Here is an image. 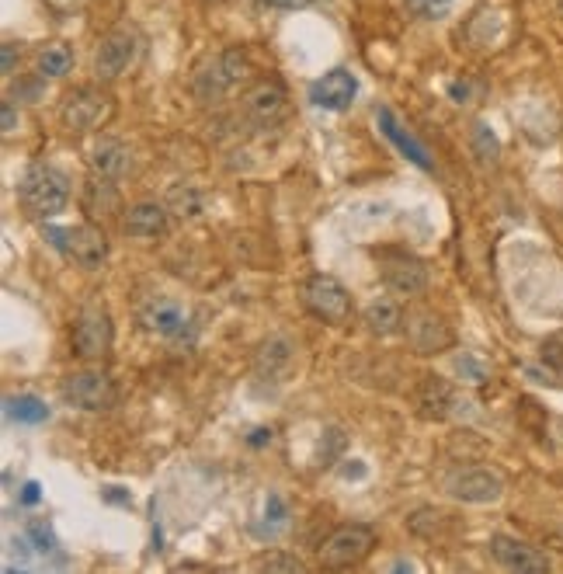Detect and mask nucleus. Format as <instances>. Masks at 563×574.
<instances>
[{
  "instance_id": "nucleus-1",
  "label": "nucleus",
  "mask_w": 563,
  "mask_h": 574,
  "mask_svg": "<svg viewBox=\"0 0 563 574\" xmlns=\"http://www.w3.org/2000/svg\"><path fill=\"white\" fill-rule=\"evenodd\" d=\"M18 199L32 220H49V216L63 213L70 202V181L53 164H32L21 174Z\"/></svg>"
},
{
  "instance_id": "nucleus-2",
  "label": "nucleus",
  "mask_w": 563,
  "mask_h": 574,
  "mask_svg": "<svg viewBox=\"0 0 563 574\" xmlns=\"http://www.w3.org/2000/svg\"><path fill=\"white\" fill-rule=\"evenodd\" d=\"M46 241L56 247L73 265L87 268H101V261L108 258V237L101 227L94 223H80V227H46Z\"/></svg>"
},
{
  "instance_id": "nucleus-3",
  "label": "nucleus",
  "mask_w": 563,
  "mask_h": 574,
  "mask_svg": "<svg viewBox=\"0 0 563 574\" xmlns=\"http://www.w3.org/2000/svg\"><path fill=\"white\" fill-rule=\"evenodd\" d=\"M244 77H247V56L240 49H223V53L199 63V70L192 74V91L199 101H216L223 94H230Z\"/></svg>"
},
{
  "instance_id": "nucleus-4",
  "label": "nucleus",
  "mask_w": 563,
  "mask_h": 574,
  "mask_svg": "<svg viewBox=\"0 0 563 574\" xmlns=\"http://www.w3.org/2000/svg\"><path fill=\"white\" fill-rule=\"evenodd\" d=\"M112 115H115L112 94L98 91V87H77V91L63 98V108H60L63 129H67V133H77V136L101 129Z\"/></svg>"
},
{
  "instance_id": "nucleus-5",
  "label": "nucleus",
  "mask_w": 563,
  "mask_h": 574,
  "mask_svg": "<svg viewBox=\"0 0 563 574\" xmlns=\"http://www.w3.org/2000/svg\"><path fill=\"white\" fill-rule=\"evenodd\" d=\"M303 303L306 310L324 324H345L348 317H352V296H348V289L341 286L334 275H324V272L310 275V279L303 282Z\"/></svg>"
},
{
  "instance_id": "nucleus-6",
  "label": "nucleus",
  "mask_w": 563,
  "mask_h": 574,
  "mask_svg": "<svg viewBox=\"0 0 563 574\" xmlns=\"http://www.w3.org/2000/svg\"><path fill=\"white\" fill-rule=\"evenodd\" d=\"M376 550V533H372L369 526H341L334 529L331 536L324 540V547H320V564L324 568H355V564H362L365 557Z\"/></svg>"
},
{
  "instance_id": "nucleus-7",
  "label": "nucleus",
  "mask_w": 563,
  "mask_h": 574,
  "mask_svg": "<svg viewBox=\"0 0 563 574\" xmlns=\"http://www.w3.org/2000/svg\"><path fill=\"white\" fill-rule=\"evenodd\" d=\"M63 401L87 414H98V411L112 408L115 383L105 369H80V373H73L63 380Z\"/></svg>"
},
{
  "instance_id": "nucleus-8",
  "label": "nucleus",
  "mask_w": 563,
  "mask_h": 574,
  "mask_svg": "<svg viewBox=\"0 0 563 574\" xmlns=\"http://www.w3.org/2000/svg\"><path fill=\"white\" fill-rule=\"evenodd\" d=\"M445 494L463 505H494L504 498V481L484 467H456L445 477Z\"/></svg>"
},
{
  "instance_id": "nucleus-9",
  "label": "nucleus",
  "mask_w": 563,
  "mask_h": 574,
  "mask_svg": "<svg viewBox=\"0 0 563 574\" xmlns=\"http://www.w3.org/2000/svg\"><path fill=\"white\" fill-rule=\"evenodd\" d=\"M136 56H140V39H136V32L115 28V32H108L105 39L98 42L94 74H98L101 81H119V77L136 63Z\"/></svg>"
},
{
  "instance_id": "nucleus-10",
  "label": "nucleus",
  "mask_w": 563,
  "mask_h": 574,
  "mask_svg": "<svg viewBox=\"0 0 563 574\" xmlns=\"http://www.w3.org/2000/svg\"><path fill=\"white\" fill-rule=\"evenodd\" d=\"M112 317L101 307H87L73 324V352L84 362H98L112 348Z\"/></svg>"
},
{
  "instance_id": "nucleus-11",
  "label": "nucleus",
  "mask_w": 563,
  "mask_h": 574,
  "mask_svg": "<svg viewBox=\"0 0 563 574\" xmlns=\"http://www.w3.org/2000/svg\"><path fill=\"white\" fill-rule=\"evenodd\" d=\"M140 321L150 334H157V338H164V341H178V345L195 334L192 317L181 310V303L167 300V296H153V300H146L143 310H140Z\"/></svg>"
},
{
  "instance_id": "nucleus-12",
  "label": "nucleus",
  "mask_w": 563,
  "mask_h": 574,
  "mask_svg": "<svg viewBox=\"0 0 563 574\" xmlns=\"http://www.w3.org/2000/svg\"><path fill=\"white\" fill-rule=\"evenodd\" d=\"M240 105H244V115L254 129H275V126H282L285 115H289V98H285L282 84H275V81L254 84L251 91L244 94Z\"/></svg>"
},
{
  "instance_id": "nucleus-13",
  "label": "nucleus",
  "mask_w": 563,
  "mask_h": 574,
  "mask_svg": "<svg viewBox=\"0 0 563 574\" xmlns=\"http://www.w3.org/2000/svg\"><path fill=\"white\" fill-rule=\"evenodd\" d=\"M491 554L504 571H515V574H546L553 568L543 550L525 540H515V536H494Z\"/></svg>"
},
{
  "instance_id": "nucleus-14",
  "label": "nucleus",
  "mask_w": 563,
  "mask_h": 574,
  "mask_svg": "<svg viewBox=\"0 0 563 574\" xmlns=\"http://www.w3.org/2000/svg\"><path fill=\"white\" fill-rule=\"evenodd\" d=\"M358 94V81L352 70H327L324 77H317V81L310 84V101L317 108H324V112H345V108H352Z\"/></svg>"
},
{
  "instance_id": "nucleus-15",
  "label": "nucleus",
  "mask_w": 563,
  "mask_h": 574,
  "mask_svg": "<svg viewBox=\"0 0 563 574\" xmlns=\"http://www.w3.org/2000/svg\"><path fill=\"white\" fill-rule=\"evenodd\" d=\"M407 338H411L414 352L435 355L452 345V328L435 310H414V314H407Z\"/></svg>"
},
{
  "instance_id": "nucleus-16",
  "label": "nucleus",
  "mask_w": 563,
  "mask_h": 574,
  "mask_svg": "<svg viewBox=\"0 0 563 574\" xmlns=\"http://www.w3.org/2000/svg\"><path fill=\"white\" fill-rule=\"evenodd\" d=\"M296 366V345L285 334H268L258 348H254V369H258L265 380H282L292 373Z\"/></svg>"
},
{
  "instance_id": "nucleus-17",
  "label": "nucleus",
  "mask_w": 563,
  "mask_h": 574,
  "mask_svg": "<svg viewBox=\"0 0 563 574\" xmlns=\"http://www.w3.org/2000/svg\"><path fill=\"white\" fill-rule=\"evenodd\" d=\"M383 282L397 296H421L428 289V268L418 258H390L383 265Z\"/></svg>"
},
{
  "instance_id": "nucleus-18",
  "label": "nucleus",
  "mask_w": 563,
  "mask_h": 574,
  "mask_svg": "<svg viewBox=\"0 0 563 574\" xmlns=\"http://www.w3.org/2000/svg\"><path fill=\"white\" fill-rule=\"evenodd\" d=\"M122 230L133 241H157V237L167 234V209L157 206V202H136V206L126 209Z\"/></svg>"
},
{
  "instance_id": "nucleus-19",
  "label": "nucleus",
  "mask_w": 563,
  "mask_h": 574,
  "mask_svg": "<svg viewBox=\"0 0 563 574\" xmlns=\"http://www.w3.org/2000/svg\"><path fill=\"white\" fill-rule=\"evenodd\" d=\"M459 394L442 380V376H424L421 387H418V411L428 421H442L456 411Z\"/></svg>"
},
{
  "instance_id": "nucleus-20",
  "label": "nucleus",
  "mask_w": 563,
  "mask_h": 574,
  "mask_svg": "<svg viewBox=\"0 0 563 574\" xmlns=\"http://www.w3.org/2000/svg\"><path fill=\"white\" fill-rule=\"evenodd\" d=\"M91 171L101 174V178H126L133 171V154H129L126 143L119 140H101L98 147L91 150Z\"/></svg>"
},
{
  "instance_id": "nucleus-21",
  "label": "nucleus",
  "mask_w": 563,
  "mask_h": 574,
  "mask_svg": "<svg viewBox=\"0 0 563 574\" xmlns=\"http://www.w3.org/2000/svg\"><path fill=\"white\" fill-rule=\"evenodd\" d=\"M362 321L376 338H390V334L404 328V310H400V303L390 300V296H376V300L365 303Z\"/></svg>"
},
{
  "instance_id": "nucleus-22",
  "label": "nucleus",
  "mask_w": 563,
  "mask_h": 574,
  "mask_svg": "<svg viewBox=\"0 0 563 574\" xmlns=\"http://www.w3.org/2000/svg\"><path fill=\"white\" fill-rule=\"evenodd\" d=\"M167 209H171L178 220H199L202 209H206V195L195 185H174L167 195Z\"/></svg>"
},
{
  "instance_id": "nucleus-23",
  "label": "nucleus",
  "mask_w": 563,
  "mask_h": 574,
  "mask_svg": "<svg viewBox=\"0 0 563 574\" xmlns=\"http://www.w3.org/2000/svg\"><path fill=\"white\" fill-rule=\"evenodd\" d=\"M4 411H7V418L18 421V425H42V421L49 418V408L39 401V397H32V394L7 397V401H4Z\"/></svg>"
},
{
  "instance_id": "nucleus-24",
  "label": "nucleus",
  "mask_w": 563,
  "mask_h": 574,
  "mask_svg": "<svg viewBox=\"0 0 563 574\" xmlns=\"http://www.w3.org/2000/svg\"><path fill=\"white\" fill-rule=\"evenodd\" d=\"M379 126H383L386 140H393L400 150H404V154H411V161H418L421 167H431L428 154H424V150L418 147V143H414L411 136H407L404 129L397 126V119H393V112H386V108H383V112H379Z\"/></svg>"
},
{
  "instance_id": "nucleus-25",
  "label": "nucleus",
  "mask_w": 563,
  "mask_h": 574,
  "mask_svg": "<svg viewBox=\"0 0 563 574\" xmlns=\"http://www.w3.org/2000/svg\"><path fill=\"white\" fill-rule=\"evenodd\" d=\"M70 67H73V56L67 46H60V42H53V46H46L39 53V70L46 77H63Z\"/></svg>"
},
{
  "instance_id": "nucleus-26",
  "label": "nucleus",
  "mask_w": 563,
  "mask_h": 574,
  "mask_svg": "<svg viewBox=\"0 0 563 574\" xmlns=\"http://www.w3.org/2000/svg\"><path fill=\"white\" fill-rule=\"evenodd\" d=\"M473 147H477V154H480V161H497V136H494V129L487 126V122H477V129H473Z\"/></svg>"
},
{
  "instance_id": "nucleus-27",
  "label": "nucleus",
  "mask_w": 563,
  "mask_h": 574,
  "mask_svg": "<svg viewBox=\"0 0 563 574\" xmlns=\"http://www.w3.org/2000/svg\"><path fill=\"white\" fill-rule=\"evenodd\" d=\"M258 571H306V564L299 561V557H292V554H282V550H275V554H268V557H261L258 561Z\"/></svg>"
},
{
  "instance_id": "nucleus-28",
  "label": "nucleus",
  "mask_w": 563,
  "mask_h": 574,
  "mask_svg": "<svg viewBox=\"0 0 563 574\" xmlns=\"http://www.w3.org/2000/svg\"><path fill=\"white\" fill-rule=\"evenodd\" d=\"M418 18H442L445 11L452 7V0H404Z\"/></svg>"
},
{
  "instance_id": "nucleus-29",
  "label": "nucleus",
  "mask_w": 563,
  "mask_h": 574,
  "mask_svg": "<svg viewBox=\"0 0 563 574\" xmlns=\"http://www.w3.org/2000/svg\"><path fill=\"white\" fill-rule=\"evenodd\" d=\"M28 536L35 540V547L42 550V554H53L56 550V536L49 526H42V522H28Z\"/></svg>"
},
{
  "instance_id": "nucleus-30",
  "label": "nucleus",
  "mask_w": 563,
  "mask_h": 574,
  "mask_svg": "<svg viewBox=\"0 0 563 574\" xmlns=\"http://www.w3.org/2000/svg\"><path fill=\"white\" fill-rule=\"evenodd\" d=\"M456 369H459V373H463V376H470V380L473 383H484V366H480V362L477 359H473V355H463V359H459L456 362Z\"/></svg>"
},
{
  "instance_id": "nucleus-31",
  "label": "nucleus",
  "mask_w": 563,
  "mask_h": 574,
  "mask_svg": "<svg viewBox=\"0 0 563 574\" xmlns=\"http://www.w3.org/2000/svg\"><path fill=\"white\" fill-rule=\"evenodd\" d=\"M0 115H4V136H11L14 129H18V112H14L11 101H4V108H0Z\"/></svg>"
},
{
  "instance_id": "nucleus-32",
  "label": "nucleus",
  "mask_w": 563,
  "mask_h": 574,
  "mask_svg": "<svg viewBox=\"0 0 563 574\" xmlns=\"http://www.w3.org/2000/svg\"><path fill=\"white\" fill-rule=\"evenodd\" d=\"M265 515H268V519H272V522H282V519H285V505H282L279 494H272V498H268Z\"/></svg>"
},
{
  "instance_id": "nucleus-33",
  "label": "nucleus",
  "mask_w": 563,
  "mask_h": 574,
  "mask_svg": "<svg viewBox=\"0 0 563 574\" xmlns=\"http://www.w3.org/2000/svg\"><path fill=\"white\" fill-rule=\"evenodd\" d=\"M18 60H21V49L14 46V42H7V46H4V74L7 77L14 74V63H18Z\"/></svg>"
},
{
  "instance_id": "nucleus-34",
  "label": "nucleus",
  "mask_w": 563,
  "mask_h": 574,
  "mask_svg": "<svg viewBox=\"0 0 563 574\" xmlns=\"http://www.w3.org/2000/svg\"><path fill=\"white\" fill-rule=\"evenodd\" d=\"M543 362H550V366L563 369V345H557V341H553V345H546L543 348Z\"/></svg>"
},
{
  "instance_id": "nucleus-35",
  "label": "nucleus",
  "mask_w": 563,
  "mask_h": 574,
  "mask_svg": "<svg viewBox=\"0 0 563 574\" xmlns=\"http://www.w3.org/2000/svg\"><path fill=\"white\" fill-rule=\"evenodd\" d=\"M268 7H282V11H303V7H310L313 0H265Z\"/></svg>"
},
{
  "instance_id": "nucleus-36",
  "label": "nucleus",
  "mask_w": 563,
  "mask_h": 574,
  "mask_svg": "<svg viewBox=\"0 0 563 574\" xmlns=\"http://www.w3.org/2000/svg\"><path fill=\"white\" fill-rule=\"evenodd\" d=\"M39 501V484H25L21 488V505H35Z\"/></svg>"
},
{
  "instance_id": "nucleus-37",
  "label": "nucleus",
  "mask_w": 563,
  "mask_h": 574,
  "mask_svg": "<svg viewBox=\"0 0 563 574\" xmlns=\"http://www.w3.org/2000/svg\"><path fill=\"white\" fill-rule=\"evenodd\" d=\"M345 477H365V463L362 460H352V463H345V470H341Z\"/></svg>"
},
{
  "instance_id": "nucleus-38",
  "label": "nucleus",
  "mask_w": 563,
  "mask_h": 574,
  "mask_svg": "<svg viewBox=\"0 0 563 574\" xmlns=\"http://www.w3.org/2000/svg\"><path fill=\"white\" fill-rule=\"evenodd\" d=\"M268 439H272V432H254L251 435V446H265Z\"/></svg>"
},
{
  "instance_id": "nucleus-39",
  "label": "nucleus",
  "mask_w": 563,
  "mask_h": 574,
  "mask_svg": "<svg viewBox=\"0 0 563 574\" xmlns=\"http://www.w3.org/2000/svg\"><path fill=\"white\" fill-rule=\"evenodd\" d=\"M560 7H563V0H560Z\"/></svg>"
}]
</instances>
